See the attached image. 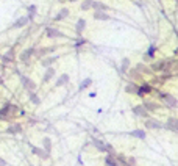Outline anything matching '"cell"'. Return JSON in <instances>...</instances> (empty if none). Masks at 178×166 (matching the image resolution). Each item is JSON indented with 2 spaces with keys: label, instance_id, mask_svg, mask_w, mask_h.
<instances>
[{
  "label": "cell",
  "instance_id": "9",
  "mask_svg": "<svg viewBox=\"0 0 178 166\" xmlns=\"http://www.w3.org/2000/svg\"><path fill=\"white\" fill-rule=\"evenodd\" d=\"M34 53H36V50H34V49H25V52H22V55H21V60L24 61L25 64H28L30 56L34 55Z\"/></svg>",
  "mask_w": 178,
  "mask_h": 166
},
{
  "label": "cell",
  "instance_id": "1",
  "mask_svg": "<svg viewBox=\"0 0 178 166\" xmlns=\"http://www.w3.org/2000/svg\"><path fill=\"white\" fill-rule=\"evenodd\" d=\"M92 144H94V147L99 152H106L108 155H114V147L110 143H105V141L99 140V138H92Z\"/></svg>",
  "mask_w": 178,
  "mask_h": 166
},
{
  "label": "cell",
  "instance_id": "3",
  "mask_svg": "<svg viewBox=\"0 0 178 166\" xmlns=\"http://www.w3.org/2000/svg\"><path fill=\"white\" fill-rule=\"evenodd\" d=\"M160 97L164 100V103L167 107H178V100L170 94H166V92H160Z\"/></svg>",
  "mask_w": 178,
  "mask_h": 166
},
{
  "label": "cell",
  "instance_id": "17",
  "mask_svg": "<svg viewBox=\"0 0 178 166\" xmlns=\"http://www.w3.org/2000/svg\"><path fill=\"white\" fill-rule=\"evenodd\" d=\"M14 56H16V52H14V49H10L8 53H5V55L2 56V60L5 61V63H11V61L14 60Z\"/></svg>",
  "mask_w": 178,
  "mask_h": 166
},
{
  "label": "cell",
  "instance_id": "35",
  "mask_svg": "<svg viewBox=\"0 0 178 166\" xmlns=\"http://www.w3.org/2000/svg\"><path fill=\"white\" fill-rule=\"evenodd\" d=\"M127 161H128V166H136V158L134 157H128Z\"/></svg>",
  "mask_w": 178,
  "mask_h": 166
},
{
  "label": "cell",
  "instance_id": "34",
  "mask_svg": "<svg viewBox=\"0 0 178 166\" xmlns=\"http://www.w3.org/2000/svg\"><path fill=\"white\" fill-rule=\"evenodd\" d=\"M136 71H138V72H145V74H149V72H150L149 69L144 66V64H138V66H136Z\"/></svg>",
  "mask_w": 178,
  "mask_h": 166
},
{
  "label": "cell",
  "instance_id": "2",
  "mask_svg": "<svg viewBox=\"0 0 178 166\" xmlns=\"http://www.w3.org/2000/svg\"><path fill=\"white\" fill-rule=\"evenodd\" d=\"M19 79H21L22 86H24L27 91H28V92H34V90H36V83H34L31 79H28L27 75L21 74V72H19Z\"/></svg>",
  "mask_w": 178,
  "mask_h": 166
},
{
  "label": "cell",
  "instance_id": "38",
  "mask_svg": "<svg viewBox=\"0 0 178 166\" xmlns=\"http://www.w3.org/2000/svg\"><path fill=\"white\" fill-rule=\"evenodd\" d=\"M58 2H66V0H58Z\"/></svg>",
  "mask_w": 178,
  "mask_h": 166
},
{
  "label": "cell",
  "instance_id": "11",
  "mask_svg": "<svg viewBox=\"0 0 178 166\" xmlns=\"http://www.w3.org/2000/svg\"><path fill=\"white\" fill-rule=\"evenodd\" d=\"M84 28H86V21L84 19H78L77 21V24H75V32L77 34H81L84 32Z\"/></svg>",
  "mask_w": 178,
  "mask_h": 166
},
{
  "label": "cell",
  "instance_id": "20",
  "mask_svg": "<svg viewBox=\"0 0 178 166\" xmlns=\"http://www.w3.org/2000/svg\"><path fill=\"white\" fill-rule=\"evenodd\" d=\"M125 92H128V94H138V85L134 83V82L128 83L125 86Z\"/></svg>",
  "mask_w": 178,
  "mask_h": 166
},
{
  "label": "cell",
  "instance_id": "28",
  "mask_svg": "<svg viewBox=\"0 0 178 166\" xmlns=\"http://www.w3.org/2000/svg\"><path fill=\"white\" fill-rule=\"evenodd\" d=\"M30 102H31L33 105H41V99H39V96H38L36 92H30Z\"/></svg>",
  "mask_w": 178,
  "mask_h": 166
},
{
  "label": "cell",
  "instance_id": "23",
  "mask_svg": "<svg viewBox=\"0 0 178 166\" xmlns=\"http://www.w3.org/2000/svg\"><path fill=\"white\" fill-rule=\"evenodd\" d=\"M56 60H58V56H50V58H44L41 64H42L44 68H52V64L55 63Z\"/></svg>",
  "mask_w": 178,
  "mask_h": 166
},
{
  "label": "cell",
  "instance_id": "7",
  "mask_svg": "<svg viewBox=\"0 0 178 166\" xmlns=\"http://www.w3.org/2000/svg\"><path fill=\"white\" fill-rule=\"evenodd\" d=\"M31 152L34 154V155H38L39 158H44V160H49V158H50L49 152H45V150L41 149V147H36V146H31Z\"/></svg>",
  "mask_w": 178,
  "mask_h": 166
},
{
  "label": "cell",
  "instance_id": "18",
  "mask_svg": "<svg viewBox=\"0 0 178 166\" xmlns=\"http://www.w3.org/2000/svg\"><path fill=\"white\" fill-rule=\"evenodd\" d=\"M69 14H71V11H69V8H63V10L60 11V13L56 14L55 17H53V19H55V21H63V19H66V17L69 16Z\"/></svg>",
  "mask_w": 178,
  "mask_h": 166
},
{
  "label": "cell",
  "instance_id": "36",
  "mask_svg": "<svg viewBox=\"0 0 178 166\" xmlns=\"http://www.w3.org/2000/svg\"><path fill=\"white\" fill-rule=\"evenodd\" d=\"M0 166H6V163H5V160H3V158H0Z\"/></svg>",
  "mask_w": 178,
  "mask_h": 166
},
{
  "label": "cell",
  "instance_id": "5",
  "mask_svg": "<svg viewBox=\"0 0 178 166\" xmlns=\"http://www.w3.org/2000/svg\"><path fill=\"white\" fill-rule=\"evenodd\" d=\"M133 113L136 114V116H139V118H144V119L149 118V111L144 108V105H134L133 107Z\"/></svg>",
  "mask_w": 178,
  "mask_h": 166
},
{
  "label": "cell",
  "instance_id": "6",
  "mask_svg": "<svg viewBox=\"0 0 178 166\" xmlns=\"http://www.w3.org/2000/svg\"><path fill=\"white\" fill-rule=\"evenodd\" d=\"M144 125L147 129H162V124L160 121H156V119H152V118H147L144 121Z\"/></svg>",
  "mask_w": 178,
  "mask_h": 166
},
{
  "label": "cell",
  "instance_id": "29",
  "mask_svg": "<svg viewBox=\"0 0 178 166\" xmlns=\"http://www.w3.org/2000/svg\"><path fill=\"white\" fill-rule=\"evenodd\" d=\"M66 83H69V75L67 74H63L60 79L56 80V86H63V85H66Z\"/></svg>",
  "mask_w": 178,
  "mask_h": 166
},
{
  "label": "cell",
  "instance_id": "24",
  "mask_svg": "<svg viewBox=\"0 0 178 166\" xmlns=\"http://www.w3.org/2000/svg\"><path fill=\"white\" fill-rule=\"evenodd\" d=\"M164 68H167V61H158V63H153L152 64L153 71H162Z\"/></svg>",
  "mask_w": 178,
  "mask_h": 166
},
{
  "label": "cell",
  "instance_id": "33",
  "mask_svg": "<svg viewBox=\"0 0 178 166\" xmlns=\"http://www.w3.org/2000/svg\"><path fill=\"white\" fill-rule=\"evenodd\" d=\"M155 52H156V47H155V45H150L149 50H147V56H149V58H153Z\"/></svg>",
  "mask_w": 178,
  "mask_h": 166
},
{
  "label": "cell",
  "instance_id": "10",
  "mask_svg": "<svg viewBox=\"0 0 178 166\" xmlns=\"http://www.w3.org/2000/svg\"><path fill=\"white\" fill-rule=\"evenodd\" d=\"M92 17L95 19V21H110V14H106V13H103V11H94L92 13Z\"/></svg>",
  "mask_w": 178,
  "mask_h": 166
},
{
  "label": "cell",
  "instance_id": "14",
  "mask_svg": "<svg viewBox=\"0 0 178 166\" xmlns=\"http://www.w3.org/2000/svg\"><path fill=\"white\" fill-rule=\"evenodd\" d=\"M21 132H22L21 124H11L8 129H6V133H10V135H16V133H21Z\"/></svg>",
  "mask_w": 178,
  "mask_h": 166
},
{
  "label": "cell",
  "instance_id": "39",
  "mask_svg": "<svg viewBox=\"0 0 178 166\" xmlns=\"http://www.w3.org/2000/svg\"><path fill=\"white\" fill-rule=\"evenodd\" d=\"M69 2H75V0H69Z\"/></svg>",
  "mask_w": 178,
  "mask_h": 166
},
{
  "label": "cell",
  "instance_id": "16",
  "mask_svg": "<svg viewBox=\"0 0 178 166\" xmlns=\"http://www.w3.org/2000/svg\"><path fill=\"white\" fill-rule=\"evenodd\" d=\"M106 8L108 6L103 2H100V0H94V3H92V10L94 11H105Z\"/></svg>",
  "mask_w": 178,
  "mask_h": 166
},
{
  "label": "cell",
  "instance_id": "25",
  "mask_svg": "<svg viewBox=\"0 0 178 166\" xmlns=\"http://www.w3.org/2000/svg\"><path fill=\"white\" fill-rule=\"evenodd\" d=\"M92 85V79H84L83 82L80 83V86H78V91H84V90H88L89 86Z\"/></svg>",
  "mask_w": 178,
  "mask_h": 166
},
{
  "label": "cell",
  "instance_id": "30",
  "mask_svg": "<svg viewBox=\"0 0 178 166\" xmlns=\"http://www.w3.org/2000/svg\"><path fill=\"white\" fill-rule=\"evenodd\" d=\"M92 3H94V0H84V2L81 3V10L86 11L89 8H92Z\"/></svg>",
  "mask_w": 178,
  "mask_h": 166
},
{
  "label": "cell",
  "instance_id": "8",
  "mask_svg": "<svg viewBox=\"0 0 178 166\" xmlns=\"http://www.w3.org/2000/svg\"><path fill=\"white\" fill-rule=\"evenodd\" d=\"M45 34H47V38H64L63 32H60L58 28H52V27H49L45 30Z\"/></svg>",
  "mask_w": 178,
  "mask_h": 166
},
{
  "label": "cell",
  "instance_id": "37",
  "mask_svg": "<svg viewBox=\"0 0 178 166\" xmlns=\"http://www.w3.org/2000/svg\"><path fill=\"white\" fill-rule=\"evenodd\" d=\"M2 83H3V80H2V79H0V85H2Z\"/></svg>",
  "mask_w": 178,
  "mask_h": 166
},
{
  "label": "cell",
  "instance_id": "40",
  "mask_svg": "<svg viewBox=\"0 0 178 166\" xmlns=\"http://www.w3.org/2000/svg\"><path fill=\"white\" fill-rule=\"evenodd\" d=\"M30 166H31V165H30Z\"/></svg>",
  "mask_w": 178,
  "mask_h": 166
},
{
  "label": "cell",
  "instance_id": "13",
  "mask_svg": "<svg viewBox=\"0 0 178 166\" xmlns=\"http://www.w3.org/2000/svg\"><path fill=\"white\" fill-rule=\"evenodd\" d=\"M53 75H55V69H53V68H47V71H45L44 77H42V83L50 82V80L53 79Z\"/></svg>",
  "mask_w": 178,
  "mask_h": 166
},
{
  "label": "cell",
  "instance_id": "26",
  "mask_svg": "<svg viewBox=\"0 0 178 166\" xmlns=\"http://www.w3.org/2000/svg\"><path fill=\"white\" fill-rule=\"evenodd\" d=\"M142 105H144V108L147 111H155L158 108V105L156 103H153V102H150V100H144V103H142Z\"/></svg>",
  "mask_w": 178,
  "mask_h": 166
},
{
  "label": "cell",
  "instance_id": "19",
  "mask_svg": "<svg viewBox=\"0 0 178 166\" xmlns=\"http://www.w3.org/2000/svg\"><path fill=\"white\" fill-rule=\"evenodd\" d=\"M130 135L133 138H138V140H145V132L141 129H136V130H133V132H130Z\"/></svg>",
  "mask_w": 178,
  "mask_h": 166
},
{
  "label": "cell",
  "instance_id": "15",
  "mask_svg": "<svg viewBox=\"0 0 178 166\" xmlns=\"http://www.w3.org/2000/svg\"><path fill=\"white\" fill-rule=\"evenodd\" d=\"M166 127L167 129H170V130H178V119H175V118H170V119H167V122H166Z\"/></svg>",
  "mask_w": 178,
  "mask_h": 166
},
{
  "label": "cell",
  "instance_id": "22",
  "mask_svg": "<svg viewBox=\"0 0 178 166\" xmlns=\"http://www.w3.org/2000/svg\"><path fill=\"white\" fill-rule=\"evenodd\" d=\"M105 166H119L117 160H116L114 155H106L105 158Z\"/></svg>",
  "mask_w": 178,
  "mask_h": 166
},
{
  "label": "cell",
  "instance_id": "12",
  "mask_svg": "<svg viewBox=\"0 0 178 166\" xmlns=\"http://www.w3.org/2000/svg\"><path fill=\"white\" fill-rule=\"evenodd\" d=\"M27 24H28V17L22 16V17H19L17 21L13 24V28H22V27H25Z\"/></svg>",
  "mask_w": 178,
  "mask_h": 166
},
{
  "label": "cell",
  "instance_id": "27",
  "mask_svg": "<svg viewBox=\"0 0 178 166\" xmlns=\"http://www.w3.org/2000/svg\"><path fill=\"white\" fill-rule=\"evenodd\" d=\"M42 146H44V150H45V152L50 154V150H52V140L45 136L44 140H42Z\"/></svg>",
  "mask_w": 178,
  "mask_h": 166
},
{
  "label": "cell",
  "instance_id": "21",
  "mask_svg": "<svg viewBox=\"0 0 178 166\" xmlns=\"http://www.w3.org/2000/svg\"><path fill=\"white\" fill-rule=\"evenodd\" d=\"M27 11H28V21H33L34 16H36V11H38V6L36 5H30L28 8H27Z\"/></svg>",
  "mask_w": 178,
  "mask_h": 166
},
{
  "label": "cell",
  "instance_id": "32",
  "mask_svg": "<svg viewBox=\"0 0 178 166\" xmlns=\"http://www.w3.org/2000/svg\"><path fill=\"white\" fill-rule=\"evenodd\" d=\"M130 68V60L128 58H123L122 60V68H120V71L122 72H127V69Z\"/></svg>",
  "mask_w": 178,
  "mask_h": 166
},
{
  "label": "cell",
  "instance_id": "4",
  "mask_svg": "<svg viewBox=\"0 0 178 166\" xmlns=\"http://www.w3.org/2000/svg\"><path fill=\"white\" fill-rule=\"evenodd\" d=\"M152 91H153L152 85H149V83H145V82L138 86V96H141V97H144L145 94H149V92H152Z\"/></svg>",
  "mask_w": 178,
  "mask_h": 166
},
{
  "label": "cell",
  "instance_id": "31",
  "mask_svg": "<svg viewBox=\"0 0 178 166\" xmlns=\"http://www.w3.org/2000/svg\"><path fill=\"white\" fill-rule=\"evenodd\" d=\"M49 52H50V49H47V47H42V49H38V52L34 53V55H36L38 58H41L42 55H47Z\"/></svg>",
  "mask_w": 178,
  "mask_h": 166
}]
</instances>
